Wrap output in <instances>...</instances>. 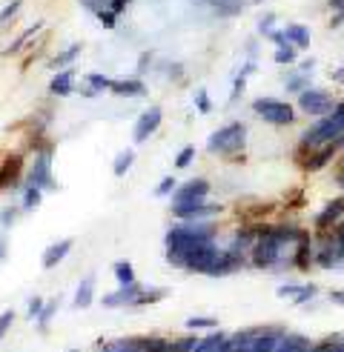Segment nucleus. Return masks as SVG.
Returning a JSON list of instances; mask_svg holds the SVG:
<instances>
[{"label": "nucleus", "instance_id": "obj_14", "mask_svg": "<svg viewBox=\"0 0 344 352\" xmlns=\"http://www.w3.org/2000/svg\"><path fill=\"white\" fill-rule=\"evenodd\" d=\"M72 246H75V241L72 238H61L58 243H52V246H46V252H43V258H41V263H43V270H55L58 263L72 252Z\"/></svg>", "mask_w": 344, "mask_h": 352}, {"label": "nucleus", "instance_id": "obj_25", "mask_svg": "<svg viewBox=\"0 0 344 352\" xmlns=\"http://www.w3.org/2000/svg\"><path fill=\"white\" fill-rule=\"evenodd\" d=\"M100 352H144V344L141 338H120L112 344H103Z\"/></svg>", "mask_w": 344, "mask_h": 352}, {"label": "nucleus", "instance_id": "obj_18", "mask_svg": "<svg viewBox=\"0 0 344 352\" xmlns=\"http://www.w3.org/2000/svg\"><path fill=\"white\" fill-rule=\"evenodd\" d=\"M23 169V157L21 155H9L3 164H0V189H6L9 184L17 181V175Z\"/></svg>", "mask_w": 344, "mask_h": 352}, {"label": "nucleus", "instance_id": "obj_33", "mask_svg": "<svg viewBox=\"0 0 344 352\" xmlns=\"http://www.w3.org/2000/svg\"><path fill=\"white\" fill-rule=\"evenodd\" d=\"M166 287H149L141 292V298H138V307H147V304H158L161 298H166Z\"/></svg>", "mask_w": 344, "mask_h": 352}, {"label": "nucleus", "instance_id": "obj_5", "mask_svg": "<svg viewBox=\"0 0 344 352\" xmlns=\"http://www.w3.org/2000/svg\"><path fill=\"white\" fill-rule=\"evenodd\" d=\"M26 186H38L43 192L58 189V181H55V175H52V146H43L38 155H34V164L29 169Z\"/></svg>", "mask_w": 344, "mask_h": 352}, {"label": "nucleus", "instance_id": "obj_27", "mask_svg": "<svg viewBox=\"0 0 344 352\" xmlns=\"http://www.w3.org/2000/svg\"><path fill=\"white\" fill-rule=\"evenodd\" d=\"M132 161H135V152L132 149H124L115 155V164H112V175L115 178H124V175L132 169Z\"/></svg>", "mask_w": 344, "mask_h": 352}, {"label": "nucleus", "instance_id": "obj_51", "mask_svg": "<svg viewBox=\"0 0 344 352\" xmlns=\"http://www.w3.org/2000/svg\"><path fill=\"white\" fill-rule=\"evenodd\" d=\"M129 3H132V0H109V6H107V9H112V12L118 14V12H124Z\"/></svg>", "mask_w": 344, "mask_h": 352}, {"label": "nucleus", "instance_id": "obj_41", "mask_svg": "<svg viewBox=\"0 0 344 352\" xmlns=\"http://www.w3.org/2000/svg\"><path fill=\"white\" fill-rule=\"evenodd\" d=\"M195 109H198L201 115H210L213 103H210V95H206V89H198V92H195Z\"/></svg>", "mask_w": 344, "mask_h": 352}, {"label": "nucleus", "instance_id": "obj_42", "mask_svg": "<svg viewBox=\"0 0 344 352\" xmlns=\"http://www.w3.org/2000/svg\"><path fill=\"white\" fill-rule=\"evenodd\" d=\"M321 352H344V336H333V338H327L324 344H319Z\"/></svg>", "mask_w": 344, "mask_h": 352}, {"label": "nucleus", "instance_id": "obj_56", "mask_svg": "<svg viewBox=\"0 0 344 352\" xmlns=\"http://www.w3.org/2000/svg\"><path fill=\"white\" fill-rule=\"evenodd\" d=\"M338 186H341V189H344V172H341V175H338Z\"/></svg>", "mask_w": 344, "mask_h": 352}, {"label": "nucleus", "instance_id": "obj_15", "mask_svg": "<svg viewBox=\"0 0 344 352\" xmlns=\"http://www.w3.org/2000/svg\"><path fill=\"white\" fill-rule=\"evenodd\" d=\"M241 267H244V258L235 255V252H230V250H221V255H218V261H215V267L210 270V278L233 275V272L241 270Z\"/></svg>", "mask_w": 344, "mask_h": 352}, {"label": "nucleus", "instance_id": "obj_28", "mask_svg": "<svg viewBox=\"0 0 344 352\" xmlns=\"http://www.w3.org/2000/svg\"><path fill=\"white\" fill-rule=\"evenodd\" d=\"M296 55H299V49L292 46V43H284V46H275L272 60L279 63V66H290V63H296Z\"/></svg>", "mask_w": 344, "mask_h": 352}, {"label": "nucleus", "instance_id": "obj_16", "mask_svg": "<svg viewBox=\"0 0 344 352\" xmlns=\"http://www.w3.org/2000/svg\"><path fill=\"white\" fill-rule=\"evenodd\" d=\"M49 92L55 98H69L75 92V69H61L55 72V78L49 80Z\"/></svg>", "mask_w": 344, "mask_h": 352}, {"label": "nucleus", "instance_id": "obj_20", "mask_svg": "<svg viewBox=\"0 0 344 352\" xmlns=\"http://www.w3.org/2000/svg\"><path fill=\"white\" fill-rule=\"evenodd\" d=\"M255 329H258V327H255ZM255 329H241V332H235V336H227V341H224V349H221V352H247L250 344H252Z\"/></svg>", "mask_w": 344, "mask_h": 352}, {"label": "nucleus", "instance_id": "obj_26", "mask_svg": "<svg viewBox=\"0 0 344 352\" xmlns=\"http://www.w3.org/2000/svg\"><path fill=\"white\" fill-rule=\"evenodd\" d=\"M41 29H43V23H41V21H38V23H32L29 29H23V32H21V34H17V38H14L12 43H9V49H6V55H14V52H21V49H23V46H26V43H29V41L34 38V34H38V32H41Z\"/></svg>", "mask_w": 344, "mask_h": 352}, {"label": "nucleus", "instance_id": "obj_4", "mask_svg": "<svg viewBox=\"0 0 344 352\" xmlns=\"http://www.w3.org/2000/svg\"><path fill=\"white\" fill-rule=\"evenodd\" d=\"M252 112L264 123H272V126H290V123L296 120V112H292L290 103L275 100V98H255L252 100Z\"/></svg>", "mask_w": 344, "mask_h": 352}, {"label": "nucleus", "instance_id": "obj_13", "mask_svg": "<svg viewBox=\"0 0 344 352\" xmlns=\"http://www.w3.org/2000/svg\"><path fill=\"white\" fill-rule=\"evenodd\" d=\"M341 215H344V198H336V201H330V204H327L321 212L316 215V230H319V232L336 230L338 221H341Z\"/></svg>", "mask_w": 344, "mask_h": 352}, {"label": "nucleus", "instance_id": "obj_9", "mask_svg": "<svg viewBox=\"0 0 344 352\" xmlns=\"http://www.w3.org/2000/svg\"><path fill=\"white\" fill-rule=\"evenodd\" d=\"M161 120H164V109H161V107H149V109H144L141 118L135 120L132 140H135V144H144V140H149L155 132H158Z\"/></svg>", "mask_w": 344, "mask_h": 352}, {"label": "nucleus", "instance_id": "obj_1", "mask_svg": "<svg viewBox=\"0 0 344 352\" xmlns=\"http://www.w3.org/2000/svg\"><path fill=\"white\" fill-rule=\"evenodd\" d=\"M307 232L299 226H264V230L255 232V243H252V267L258 270H281V267H292V255L287 252L292 243H299Z\"/></svg>", "mask_w": 344, "mask_h": 352}, {"label": "nucleus", "instance_id": "obj_2", "mask_svg": "<svg viewBox=\"0 0 344 352\" xmlns=\"http://www.w3.org/2000/svg\"><path fill=\"white\" fill-rule=\"evenodd\" d=\"M206 241H215V226L210 221H186V223H175L172 230L166 232L164 243H166V261L172 267L181 270L184 258L195 250V246L206 243Z\"/></svg>", "mask_w": 344, "mask_h": 352}, {"label": "nucleus", "instance_id": "obj_44", "mask_svg": "<svg viewBox=\"0 0 344 352\" xmlns=\"http://www.w3.org/2000/svg\"><path fill=\"white\" fill-rule=\"evenodd\" d=\"M43 307H46V301H43V298H38V295H34V298H29V318L34 321V318H38V315L43 312Z\"/></svg>", "mask_w": 344, "mask_h": 352}, {"label": "nucleus", "instance_id": "obj_45", "mask_svg": "<svg viewBox=\"0 0 344 352\" xmlns=\"http://www.w3.org/2000/svg\"><path fill=\"white\" fill-rule=\"evenodd\" d=\"M316 292H319V287H316V284H304V287H301V292H299V298H296V304H307V301H313Z\"/></svg>", "mask_w": 344, "mask_h": 352}, {"label": "nucleus", "instance_id": "obj_12", "mask_svg": "<svg viewBox=\"0 0 344 352\" xmlns=\"http://www.w3.org/2000/svg\"><path fill=\"white\" fill-rule=\"evenodd\" d=\"M284 327H258L255 329V336H252V344H250V349L247 352H272L275 349V344L281 341V336H284Z\"/></svg>", "mask_w": 344, "mask_h": 352}, {"label": "nucleus", "instance_id": "obj_23", "mask_svg": "<svg viewBox=\"0 0 344 352\" xmlns=\"http://www.w3.org/2000/svg\"><path fill=\"white\" fill-rule=\"evenodd\" d=\"M224 341H227V336H224L221 329H210V336L201 338L193 352H221L224 349Z\"/></svg>", "mask_w": 344, "mask_h": 352}, {"label": "nucleus", "instance_id": "obj_37", "mask_svg": "<svg viewBox=\"0 0 344 352\" xmlns=\"http://www.w3.org/2000/svg\"><path fill=\"white\" fill-rule=\"evenodd\" d=\"M55 312H58V301H52V304L43 307V312L38 315V318H34V321H38V329L41 332H46V327H49V321H52V315H55Z\"/></svg>", "mask_w": 344, "mask_h": 352}, {"label": "nucleus", "instance_id": "obj_38", "mask_svg": "<svg viewBox=\"0 0 344 352\" xmlns=\"http://www.w3.org/2000/svg\"><path fill=\"white\" fill-rule=\"evenodd\" d=\"M175 189H178V181L172 178V175H166V178H164L158 186H155V195H158V198H166V195H172Z\"/></svg>", "mask_w": 344, "mask_h": 352}, {"label": "nucleus", "instance_id": "obj_31", "mask_svg": "<svg viewBox=\"0 0 344 352\" xmlns=\"http://www.w3.org/2000/svg\"><path fill=\"white\" fill-rule=\"evenodd\" d=\"M78 55H80V43H72L69 49H63L61 55H55V60H52V69H66Z\"/></svg>", "mask_w": 344, "mask_h": 352}, {"label": "nucleus", "instance_id": "obj_35", "mask_svg": "<svg viewBox=\"0 0 344 352\" xmlns=\"http://www.w3.org/2000/svg\"><path fill=\"white\" fill-rule=\"evenodd\" d=\"M255 72V63H244V69H241V75L235 78V86H233V95H230V100H238V95L244 92V86H247V78Z\"/></svg>", "mask_w": 344, "mask_h": 352}, {"label": "nucleus", "instance_id": "obj_6", "mask_svg": "<svg viewBox=\"0 0 344 352\" xmlns=\"http://www.w3.org/2000/svg\"><path fill=\"white\" fill-rule=\"evenodd\" d=\"M299 109L304 115H310V118H324V115H330L336 109V100H333L330 92L313 89V86H310V89H304L299 95Z\"/></svg>", "mask_w": 344, "mask_h": 352}, {"label": "nucleus", "instance_id": "obj_50", "mask_svg": "<svg viewBox=\"0 0 344 352\" xmlns=\"http://www.w3.org/2000/svg\"><path fill=\"white\" fill-rule=\"evenodd\" d=\"M333 238H336V243H338V255L344 258V221L333 230Z\"/></svg>", "mask_w": 344, "mask_h": 352}, {"label": "nucleus", "instance_id": "obj_55", "mask_svg": "<svg viewBox=\"0 0 344 352\" xmlns=\"http://www.w3.org/2000/svg\"><path fill=\"white\" fill-rule=\"evenodd\" d=\"M3 258H6V243L0 241V261H3Z\"/></svg>", "mask_w": 344, "mask_h": 352}, {"label": "nucleus", "instance_id": "obj_10", "mask_svg": "<svg viewBox=\"0 0 344 352\" xmlns=\"http://www.w3.org/2000/svg\"><path fill=\"white\" fill-rule=\"evenodd\" d=\"M141 292H144V287L135 280V284H120V289H115V292H109V295H103L100 301H103V307H107V309L138 307V298H141Z\"/></svg>", "mask_w": 344, "mask_h": 352}, {"label": "nucleus", "instance_id": "obj_43", "mask_svg": "<svg viewBox=\"0 0 344 352\" xmlns=\"http://www.w3.org/2000/svg\"><path fill=\"white\" fill-rule=\"evenodd\" d=\"M198 336H184V338H178L175 341V352H193L195 346H198Z\"/></svg>", "mask_w": 344, "mask_h": 352}, {"label": "nucleus", "instance_id": "obj_47", "mask_svg": "<svg viewBox=\"0 0 344 352\" xmlns=\"http://www.w3.org/2000/svg\"><path fill=\"white\" fill-rule=\"evenodd\" d=\"M115 17H118V14H115L112 9H100V12H98V21H100L103 29H115Z\"/></svg>", "mask_w": 344, "mask_h": 352}, {"label": "nucleus", "instance_id": "obj_36", "mask_svg": "<svg viewBox=\"0 0 344 352\" xmlns=\"http://www.w3.org/2000/svg\"><path fill=\"white\" fill-rule=\"evenodd\" d=\"M218 321L215 318H204V315H193V318H186V329H215Z\"/></svg>", "mask_w": 344, "mask_h": 352}, {"label": "nucleus", "instance_id": "obj_57", "mask_svg": "<svg viewBox=\"0 0 344 352\" xmlns=\"http://www.w3.org/2000/svg\"><path fill=\"white\" fill-rule=\"evenodd\" d=\"M250 3H264V0H250Z\"/></svg>", "mask_w": 344, "mask_h": 352}, {"label": "nucleus", "instance_id": "obj_40", "mask_svg": "<svg viewBox=\"0 0 344 352\" xmlns=\"http://www.w3.org/2000/svg\"><path fill=\"white\" fill-rule=\"evenodd\" d=\"M193 157H195V146H184V149L175 155V166H178V169H186L189 164H193Z\"/></svg>", "mask_w": 344, "mask_h": 352}, {"label": "nucleus", "instance_id": "obj_32", "mask_svg": "<svg viewBox=\"0 0 344 352\" xmlns=\"http://www.w3.org/2000/svg\"><path fill=\"white\" fill-rule=\"evenodd\" d=\"M41 201H43V189L26 186V192H23V212H32V209H38Z\"/></svg>", "mask_w": 344, "mask_h": 352}, {"label": "nucleus", "instance_id": "obj_19", "mask_svg": "<svg viewBox=\"0 0 344 352\" xmlns=\"http://www.w3.org/2000/svg\"><path fill=\"white\" fill-rule=\"evenodd\" d=\"M144 92H147V86L141 78H127V80L112 83V95H118V98H141Z\"/></svg>", "mask_w": 344, "mask_h": 352}, {"label": "nucleus", "instance_id": "obj_54", "mask_svg": "<svg viewBox=\"0 0 344 352\" xmlns=\"http://www.w3.org/2000/svg\"><path fill=\"white\" fill-rule=\"evenodd\" d=\"M333 80H336V83H344V66L333 72Z\"/></svg>", "mask_w": 344, "mask_h": 352}, {"label": "nucleus", "instance_id": "obj_39", "mask_svg": "<svg viewBox=\"0 0 344 352\" xmlns=\"http://www.w3.org/2000/svg\"><path fill=\"white\" fill-rule=\"evenodd\" d=\"M17 12H21V0H12V3H6V6H3V12H0V29L9 26V21H12V17H14Z\"/></svg>", "mask_w": 344, "mask_h": 352}, {"label": "nucleus", "instance_id": "obj_53", "mask_svg": "<svg viewBox=\"0 0 344 352\" xmlns=\"http://www.w3.org/2000/svg\"><path fill=\"white\" fill-rule=\"evenodd\" d=\"M330 301L338 304V307H344V289H333V292H330Z\"/></svg>", "mask_w": 344, "mask_h": 352}, {"label": "nucleus", "instance_id": "obj_11", "mask_svg": "<svg viewBox=\"0 0 344 352\" xmlns=\"http://www.w3.org/2000/svg\"><path fill=\"white\" fill-rule=\"evenodd\" d=\"M218 204H206V201H198V204H184V206H172V215L181 218V221H204V218H213V215H221Z\"/></svg>", "mask_w": 344, "mask_h": 352}, {"label": "nucleus", "instance_id": "obj_7", "mask_svg": "<svg viewBox=\"0 0 344 352\" xmlns=\"http://www.w3.org/2000/svg\"><path fill=\"white\" fill-rule=\"evenodd\" d=\"M218 255H221V250L215 246V241H206V243L195 246V250L184 258L181 270H186V272H204V275H210V270L215 267Z\"/></svg>", "mask_w": 344, "mask_h": 352}, {"label": "nucleus", "instance_id": "obj_52", "mask_svg": "<svg viewBox=\"0 0 344 352\" xmlns=\"http://www.w3.org/2000/svg\"><path fill=\"white\" fill-rule=\"evenodd\" d=\"M0 221H3V226H12L17 221V212H14V209H6V212L0 215Z\"/></svg>", "mask_w": 344, "mask_h": 352}, {"label": "nucleus", "instance_id": "obj_49", "mask_svg": "<svg viewBox=\"0 0 344 352\" xmlns=\"http://www.w3.org/2000/svg\"><path fill=\"white\" fill-rule=\"evenodd\" d=\"M272 21H275V14H264L261 21H258V32H261L264 38H267V34L272 32Z\"/></svg>", "mask_w": 344, "mask_h": 352}, {"label": "nucleus", "instance_id": "obj_30", "mask_svg": "<svg viewBox=\"0 0 344 352\" xmlns=\"http://www.w3.org/2000/svg\"><path fill=\"white\" fill-rule=\"evenodd\" d=\"M112 78H107V75H100V72H89L86 75V86L89 89H95V92H112Z\"/></svg>", "mask_w": 344, "mask_h": 352}, {"label": "nucleus", "instance_id": "obj_3", "mask_svg": "<svg viewBox=\"0 0 344 352\" xmlns=\"http://www.w3.org/2000/svg\"><path fill=\"white\" fill-rule=\"evenodd\" d=\"M247 144V126L241 120H233L227 123V126H221L210 135V140H206V149H210L213 155H235L241 152Z\"/></svg>", "mask_w": 344, "mask_h": 352}, {"label": "nucleus", "instance_id": "obj_46", "mask_svg": "<svg viewBox=\"0 0 344 352\" xmlns=\"http://www.w3.org/2000/svg\"><path fill=\"white\" fill-rule=\"evenodd\" d=\"M12 321H14V312H12V309H6V312H0V341H3V338H6V332H9Z\"/></svg>", "mask_w": 344, "mask_h": 352}, {"label": "nucleus", "instance_id": "obj_34", "mask_svg": "<svg viewBox=\"0 0 344 352\" xmlns=\"http://www.w3.org/2000/svg\"><path fill=\"white\" fill-rule=\"evenodd\" d=\"M144 352H175V341H164V338H141Z\"/></svg>", "mask_w": 344, "mask_h": 352}, {"label": "nucleus", "instance_id": "obj_21", "mask_svg": "<svg viewBox=\"0 0 344 352\" xmlns=\"http://www.w3.org/2000/svg\"><path fill=\"white\" fill-rule=\"evenodd\" d=\"M92 301H95V275H86L80 284H78L75 307H78V309H86V307H92Z\"/></svg>", "mask_w": 344, "mask_h": 352}, {"label": "nucleus", "instance_id": "obj_22", "mask_svg": "<svg viewBox=\"0 0 344 352\" xmlns=\"http://www.w3.org/2000/svg\"><path fill=\"white\" fill-rule=\"evenodd\" d=\"M281 32H284L287 43H292L296 49H307V46H310V32H307L301 23H287Z\"/></svg>", "mask_w": 344, "mask_h": 352}, {"label": "nucleus", "instance_id": "obj_48", "mask_svg": "<svg viewBox=\"0 0 344 352\" xmlns=\"http://www.w3.org/2000/svg\"><path fill=\"white\" fill-rule=\"evenodd\" d=\"M301 287H304V284H301ZM301 287H299V284H284V287H279V295H281V298H292V301H296L299 292H301Z\"/></svg>", "mask_w": 344, "mask_h": 352}, {"label": "nucleus", "instance_id": "obj_29", "mask_svg": "<svg viewBox=\"0 0 344 352\" xmlns=\"http://www.w3.org/2000/svg\"><path fill=\"white\" fill-rule=\"evenodd\" d=\"M115 278H118V284H135V267H132V261H118L115 267H112Z\"/></svg>", "mask_w": 344, "mask_h": 352}, {"label": "nucleus", "instance_id": "obj_17", "mask_svg": "<svg viewBox=\"0 0 344 352\" xmlns=\"http://www.w3.org/2000/svg\"><path fill=\"white\" fill-rule=\"evenodd\" d=\"M310 349H313V344H310L307 336H301V332H284L272 352H310Z\"/></svg>", "mask_w": 344, "mask_h": 352}, {"label": "nucleus", "instance_id": "obj_8", "mask_svg": "<svg viewBox=\"0 0 344 352\" xmlns=\"http://www.w3.org/2000/svg\"><path fill=\"white\" fill-rule=\"evenodd\" d=\"M210 181L204 178H193L186 181L184 186H178L175 192H172V206H184V204H198V201H206V195H210Z\"/></svg>", "mask_w": 344, "mask_h": 352}, {"label": "nucleus", "instance_id": "obj_24", "mask_svg": "<svg viewBox=\"0 0 344 352\" xmlns=\"http://www.w3.org/2000/svg\"><path fill=\"white\" fill-rule=\"evenodd\" d=\"M284 86H287V92H304V89H310V75L307 72H301V69H292V72H287L284 75Z\"/></svg>", "mask_w": 344, "mask_h": 352}]
</instances>
